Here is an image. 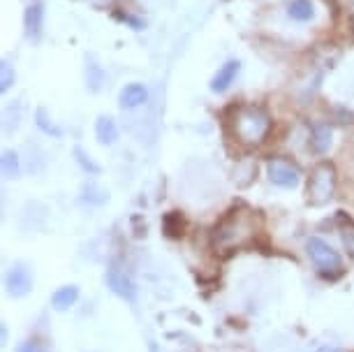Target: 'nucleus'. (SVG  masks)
I'll use <instances>...</instances> for the list:
<instances>
[{"label": "nucleus", "mask_w": 354, "mask_h": 352, "mask_svg": "<svg viewBox=\"0 0 354 352\" xmlns=\"http://www.w3.org/2000/svg\"><path fill=\"white\" fill-rule=\"evenodd\" d=\"M255 237V218L250 211L232 209L216 228H213V246L216 250H236L243 248L245 243Z\"/></svg>", "instance_id": "1"}, {"label": "nucleus", "mask_w": 354, "mask_h": 352, "mask_svg": "<svg viewBox=\"0 0 354 352\" xmlns=\"http://www.w3.org/2000/svg\"><path fill=\"white\" fill-rule=\"evenodd\" d=\"M271 130V116L266 109L257 107V104H241L234 109L232 116V132L236 135L239 142L243 144H262L264 137Z\"/></svg>", "instance_id": "2"}, {"label": "nucleus", "mask_w": 354, "mask_h": 352, "mask_svg": "<svg viewBox=\"0 0 354 352\" xmlns=\"http://www.w3.org/2000/svg\"><path fill=\"white\" fill-rule=\"evenodd\" d=\"M336 195V167L331 163H319L308 178V202L313 207H324Z\"/></svg>", "instance_id": "3"}, {"label": "nucleus", "mask_w": 354, "mask_h": 352, "mask_svg": "<svg viewBox=\"0 0 354 352\" xmlns=\"http://www.w3.org/2000/svg\"><path fill=\"white\" fill-rule=\"evenodd\" d=\"M306 250H308L313 264L324 278H338L343 276V257L338 255V250H333L324 239L310 237L306 241Z\"/></svg>", "instance_id": "4"}, {"label": "nucleus", "mask_w": 354, "mask_h": 352, "mask_svg": "<svg viewBox=\"0 0 354 352\" xmlns=\"http://www.w3.org/2000/svg\"><path fill=\"white\" fill-rule=\"evenodd\" d=\"M104 283H106V288H109L116 297H121L123 302L137 304L139 288H137L135 278H132L121 264H116V262L109 264V269H106V274H104Z\"/></svg>", "instance_id": "5"}, {"label": "nucleus", "mask_w": 354, "mask_h": 352, "mask_svg": "<svg viewBox=\"0 0 354 352\" xmlns=\"http://www.w3.org/2000/svg\"><path fill=\"white\" fill-rule=\"evenodd\" d=\"M266 176L278 188H297L299 181H301V172H299L297 165L283 160V158H271L266 163Z\"/></svg>", "instance_id": "6"}, {"label": "nucleus", "mask_w": 354, "mask_h": 352, "mask_svg": "<svg viewBox=\"0 0 354 352\" xmlns=\"http://www.w3.org/2000/svg\"><path fill=\"white\" fill-rule=\"evenodd\" d=\"M5 292L15 299L26 297L32 290V271L28 269V264L24 262H15L5 274Z\"/></svg>", "instance_id": "7"}, {"label": "nucleus", "mask_w": 354, "mask_h": 352, "mask_svg": "<svg viewBox=\"0 0 354 352\" xmlns=\"http://www.w3.org/2000/svg\"><path fill=\"white\" fill-rule=\"evenodd\" d=\"M239 70H241V63H239L236 58H230V61H227L225 65H220L218 72L211 79V91L213 93H225L234 84V79H236Z\"/></svg>", "instance_id": "8"}, {"label": "nucleus", "mask_w": 354, "mask_h": 352, "mask_svg": "<svg viewBox=\"0 0 354 352\" xmlns=\"http://www.w3.org/2000/svg\"><path fill=\"white\" fill-rule=\"evenodd\" d=\"M146 102H149V89L137 82L123 86L121 95H118V104H121L123 109H137Z\"/></svg>", "instance_id": "9"}, {"label": "nucleus", "mask_w": 354, "mask_h": 352, "mask_svg": "<svg viewBox=\"0 0 354 352\" xmlns=\"http://www.w3.org/2000/svg\"><path fill=\"white\" fill-rule=\"evenodd\" d=\"M24 28H26V35L30 39H37L42 35V28H44V5L35 0V3L28 5L24 15Z\"/></svg>", "instance_id": "10"}, {"label": "nucleus", "mask_w": 354, "mask_h": 352, "mask_svg": "<svg viewBox=\"0 0 354 352\" xmlns=\"http://www.w3.org/2000/svg\"><path fill=\"white\" fill-rule=\"evenodd\" d=\"M331 142H333V130L329 123H315L310 128V139H308V146L313 154L317 156H324L326 151L331 149Z\"/></svg>", "instance_id": "11"}, {"label": "nucleus", "mask_w": 354, "mask_h": 352, "mask_svg": "<svg viewBox=\"0 0 354 352\" xmlns=\"http://www.w3.org/2000/svg\"><path fill=\"white\" fill-rule=\"evenodd\" d=\"M79 299V288L77 285H63L51 295V308L58 311V313H65L77 304Z\"/></svg>", "instance_id": "12"}, {"label": "nucleus", "mask_w": 354, "mask_h": 352, "mask_svg": "<svg viewBox=\"0 0 354 352\" xmlns=\"http://www.w3.org/2000/svg\"><path fill=\"white\" fill-rule=\"evenodd\" d=\"M95 137L102 146H111L118 142V125L111 116H100L95 121Z\"/></svg>", "instance_id": "13"}, {"label": "nucleus", "mask_w": 354, "mask_h": 352, "mask_svg": "<svg viewBox=\"0 0 354 352\" xmlns=\"http://www.w3.org/2000/svg\"><path fill=\"white\" fill-rule=\"evenodd\" d=\"M104 82H106V72L102 70V65L93 56H88L86 58V86H88V91L97 93L104 86Z\"/></svg>", "instance_id": "14"}, {"label": "nucleus", "mask_w": 354, "mask_h": 352, "mask_svg": "<svg viewBox=\"0 0 354 352\" xmlns=\"http://www.w3.org/2000/svg\"><path fill=\"white\" fill-rule=\"evenodd\" d=\"M287 15H290L292 21H299V24H306L310 19H315V5L310 0H292L287 5Z\"/></svg>", "instance_id": "15"}, {"label": "nucleus", "mask_w": 354, "mask_h": 352, "mask_svg": "<svg viewBox=\"0 0 354 352\" xmlns=\"http://www.w3.org/2000/svg\"><path fill=\"white\" fill-rule=\"evenodd\" d=\"M0 165H3V176L5 178H17L19 174H21V163H19L17 151L5 149L3 158H0Z\"/></svg>", "instance_id": "16"}, {"label": "nucleus", "mask_w": 354, "mask_h": 352, "mask_svg": "<svg viewBox=\"0 0 354 352\" xmlns=\"http://www.w3.org/2000/svg\"><path fill=\"white\" fill-rule=\"evenodd\" d=\"M35 125L44 132V135H49V137H56V139L63 137V130L58 128V125L53 123L49 116H46V109H42V107L35 111Z\"/></svg>", "instance_id": "17"}, {"label": "nucleus", "mask_w": 354, "mask_h": 352, "mask_svg": "<svg viewBox=\"0 0 354 352\" xmlns=\"http://www.w3.org/2000/svg\"><path fill=\"white\" fill-rule=\"evenodd\" d=\"M19 121H21V104L15 102V104H10V107H5V114H3V130H5V135L15 132L19 128Z\"/></svg>", "instance_id": "18"}, {"label": "nucleus", "mask_w": 354, "mask_h": 352, "mask_svg": "<svg viewBox=\"0 0 354 352\" xmlns=\"http://www.w3.org/2000/svg\"><path fill=\"white\" fill-rule=\"evenodd\" d=\"M82 192H84L82 199L88 204H104L106 202V192L102 188H97L95 183H86Z\"/></svg>", "instance_id": "19"}, {"label": "nucleus", "mask_w": 354, "mask_h": 352, "mask_svg": "<svg viewBox=\"0 0 354 352\" xmlns=\"http://www.w3.org/2000/svg\"><path fill=\"white\" fill-rule=\"evenodd\" d=\"M165 232L169 237H181L183 234V218L178 211H171V214L165 218Z\"/></svg>", "instance_id": "20"}, {"label": "nucleus", "mask_w": 354, "mask_h": 352, "mask_svg": "<svg viewBox=\"0 0 354 352\" xmlns=\"http://www.w3.org/2000/svg\"><path fill=\"white\" fill-rule=\"evenodd\" d=\"M75 158H77V163L82 165V169H84V172H88V174H100V172H102V169H100V165L93 163V160H91V156L86 154L84 149H79V146L75 149Z\"/></svg>", "instance_id": "21"}, {"label": "nucleus", "mask_w": 354, "mask_h": 352, "mask_svg": "<svg viewBox=\"0 0 354 352\" xmlns=\"http://www.w3.org/2000/svg\"><path fill=\"white\" fill-rule=\"evenodd\" d=\"M12 84H15V70H12V65L8 61H3V65H0V91L8 93L12 89Z\"/></svg>", "instance_id": "22"}, {"label": "nucleus", "mask_w": 354, "mask_h": 352, "mask_svg": "<svg viewBox=\"0 0 354 352\" xmlns=\"http://www.w3.org/2000/svg\"><path fill=\"white\" fill-rule=\"evenodd\" d=\"M343 246L347 248V253H350L354 257V225H347V228H343Z\"/></svg>", "instance_id": "23"}, {"label": "nucleus", "mask_w": 354, "mask_h": 352, "mask_svg": "<svg viewBox=\"0 0 354 352\" xmlns=\"http://www.w3.org/2000/svg\"><path fill=\"white\" fill-rule=\"evenodd\" d=\"M15 352H46V350H42L39 345L35 343V341H24V343H19L17 345V350Z\"/></svg>", "instance_id": "24"}, {"label": "nucleus", "mask_w": 354, "mask_h": 352, "mask_svg": "<svg viewBox=\"0 0 354 352\" xmlns=\"http://www.w3.org/2000/svg\"><path fill=\"white\" fill-rule=\"evenodd\" d=\"M0 341L8 343V324L3 322V327H0Z\"/></svg>", "instance_id": "25"}, {"label": "nucleus", "mask_w": 354, "mask_h": 352, "mask_svg": "<svg viewBox=\"0 0 354 352\" xmlns=\"http://www.w3.org/2000/svg\"><path fill=\"white\" fill-rule=\"evenodd\" d=\"M317 352H340L338 348H333V345H324V348H319Z\"/></svg>", "instance_id": "26"}, {"label": "nucleus", "mask_w": 354, "mask_h": 352, "mask_svg": "<svg viewBox=\"0 0 354 352\" xmlns=\"http://www.w3.org/2000/svg\"><path fill=\"white\" fill-rule=\"evenodd\" d=\"M352 37H354V35H352Z\"/></svg>", "instance_id": "27"}]
</instances>
